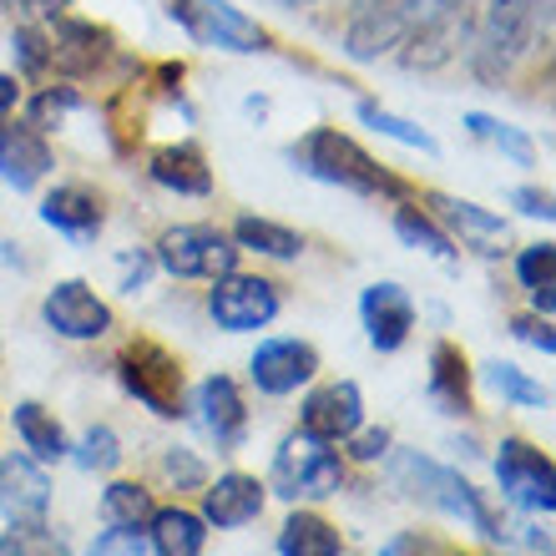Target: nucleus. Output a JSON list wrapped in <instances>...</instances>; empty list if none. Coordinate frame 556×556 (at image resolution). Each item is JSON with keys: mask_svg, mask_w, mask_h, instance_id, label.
I'll return each instance as SVG.
<instances>
[{"mask_svg": "<svg viewBox=\"0 0 556 556\" xmlns=\"http://www.w3.org/2000/svg\"><path fill=\"white\" fill-rule=\"evenodd\" d=\"M289 162L299 173L319 177L329 188L359 192V198H400V192H405V182H400L384 162H375L354 137L334 132V127H314L308 137H299V142L289 147Z\"/></svg>", "mask_w": 556, "mask_h": 556, "instance_id": "1", "label": "nucleus"}, {"mask_svg": "<svg viewBox=\"0 0 556 556\" xmlns=\"http://www.w3.org/2000/svg\"><path fill=\"white\" fill-rule=\"evenodd\" d=\"M395 481L410 491L420 506H435L440 516H451V521H460V527L481 531L485 542H506L511 531H506V521H501L491 506H485V496L476 491V485L460 476V470L451 466H435L430 455L420 451H400L395 455Z\"/></svg>", "mask_w": 556, "mask_h": 556, "instance_id": "2", "label": "nucleus"}, {"mask_svg": "<svg viewBox=\"0 0 556 556\" xmlns=\"http://www.w3.org/2000/svg\"><path fill=\"white\" fill-rule=\"evenodd\" d=\"M117 380L122 390L147 405L157 420H177L182 415V395H188V375L173 350H162L157 339H132L117 354Z\"/></svg>", "mask_w": 556, "mask_h": 556, "instance_id": "3", "label": "nucleus"}, {"mask_svg": "<svg viewBox=\"0 0 556 556\" xmlns=\"http://www.w3.org/2000/svg\"><path fill=\"white\" fill-rule=\"evenodd\" d=\"M339 485H344V460H339L334 445H324V440L293 430V435L274 451V470H268V491H274V496L329 501V496H339Z\"/></svg>", "mask_w": 556, "mask_h": 556, "instance_id": "4", "label": "nucleus"}, {"mask_svg": "<svg viewBox=\"0 0 556 556\" xmlns=\"http://www.w3.org/2000/svg\"><path fill=\"white\" fill-rule=\"evenodd\" d=\"M167 15L198 46H213V51H233V56L268 51V30L253 15L238 11L233 0H167Z\"/></svg>", "mask_w": 556, "mask_h": 556, "instance_id": "5", "label": "nucleus"}, {"mask_svg": "<svg viewBox=\"0 0 556 556\" xmlns=\"http://www.w3.org/2000/svg\"><path fill=\"white\" fill-rule=\"evenodd\" d=\"M552 0H491L481 21V41H476V72L481 81H501L516 66V56L536 36V15H546Z\"/></svg>", "mask_w": 556, "mask_h": 556, "instance_id": "6", "label": "nucleus"}, {"mask_svg": "<svg viewBox=\"0 0 556 556\" xmlns=\"http://www.w3.org/2000/svg\"><path fill=\"white\" fill-rule=\"evenodd\" d=\"M152 258L173 278H223L238 264V243L213 223H177L157 238Z\"/></svg>", "mask_w": 556, "mask_h": 556, "instance_id": "7", "label": "nucleus"}, {"mask_svg": "<svg viewBox=\"0 0 556 556\" xmlns=\"http://www.w3.org/2000/svg\"><path fill=\"white\" fill-rule=\"evenodd\" d=\"M278 283L274 278H258V274H223L213 278V289H207V319L218 324L223 334H258L264 324L278 319Z\"/></svg>", "mask_w": 556, "mask_h": 556, "instance_id": "8", "label": "nucleus"}, {"mask_svg": "<svg viewBox=\"0 0 556 556\" xmlns=\"http://www.w3.org/2000/svg\"><path fill=\"white\" fill-rule=\"evenodd\" d=\"M496 481H501V491H506V501H516L521 511L552 516L556 470L536 445H527V440H501L496 445Z\"/></svg>", "mask_w": 556, "mask_h": 556, "instance_id": "9", "label": "nucleus"}, {"mask_svg": "<svg viewBox=\"0 0 556 556\" xmlns=\"http://www.w3.org/2000/svg\"><path fill=\"white\" fill-rule=\"evenodd\" d=\"M41 319L51 334L61 339H76V344H87V339H102L112 334V308L106 299H97L91 283L81 278H61L56 289L41 299Z\"/></svg>", "mask_w": 556, "mask_h": 556, "instance_id": "10", "label": "nucleus"}, {"mask_svg": "<svg viewBox=\"0 0 556 556\" xmlns=\"http://www.w3.org/2000/svg\"><path fill=\"white\" fill-rule=\"evenodd\" d=\"M249 375L258 384V395L283 400L319 375V350L308 339H264L249 359Z\"/></svg>", "mask_w": 556, "mask_h": 556, "instance_id": "11", "label": "nucleus"}, {"mask_svg": "<svg viewBox=\"0 0 556 556\" xmlns=\"http://www.w3.org/2000/svg\"><path fill=\"white\" fill-rule=\"evenodd\" d=\"M365 425V395L354 380H334V384H319L304 395V410H299V430L324 445H339L350 440L354 430Z\"/></svg>", "mask_w": 556, "mask_h": 556, "instance_id": "12", "label": "nucleus"}, {"mask_svg": "<svg viewBox=\"0 0 556 556\" xmlns=\"http://www.w3.org/2000/svg\"><path fill=\"white\" fill-rule=\"evenodd\" d=\"M359 319H365V334L380 354L405 350V339H410V329H415L410 289H405V283H390V278L369 283V289L359 293Z\"/></svg>", "mask_w": 556, "mask_h": 556, "instance_id": "13", "label": "nucleus"}, {"mask_svg": "<svg viewBox=\"0 0 556 556\" xmlns=\"http://www.w3.org/2000/svg\"><path fill=\"white\" fill-rule=\"evenodd\" d=\"M264 501H268V485L258 476H243V470H228L218 476L213 485H203V521L218 531H243L264 516Z\"/></svg>", "mask_w": 556, "mask_h": 556, "instance_id": "14", "label": "nucleus"}, {"mask_svg": "<svg viewBox=\"0 0 556 556\" xmlns=\"http://www.w3.org/2000/svg\"><path fill=\"white\" fill-rule=\"evenodd\" d=\"M51 511V476L30 455L0 460V516L5 521H46Z\"/></svg>", "mask_w": 556, "mask_h": 556, "instance_id": "15", "label": "nucleus"}, {"mask_svg": "<svg viewBox=\"0 0 556 556\" xmlns=\"http://www.w3.org/2000/svg\"><path fill=\"white\" fill-rule=\"evenodd\" d=\"M198 425L218 440V451H238L249 440V405H243V390L228 375H207L198 384Z\"/></svg>", "mask_w": 556, "mask_h": 556, "instance_id": "16", "label": "nucleus"}, {"mask_svg": "<svg viewBox=\"0 0 556 556\" xmlns=\"http://www.w3.org/2000/svg\"><path fill=\"white\" fill-rule=\"evenodd\" d=\"M51 66L66 76H87L102 66V56L112 51V36L91 21H76V15H51Z\"/></svg>", "mask_w": 556, "mask_h": 556, "instance_id": "17", "label": "nucleus"}, {"mask_svg": "<svg viewBox=\"0 0 556 556\" xmlns=\"http://www.w3.org/2000/svg\"><path fill=\"white\" fill-rule=\"evenodd\" d=\"M41 218L56 228V233H66L72 243H91V238L102 233L106 223V207H102V192L81 188V182H66V188L46 192L41 203Z\"/></svg>", "mask_w": 556, "mask_h": 556, "instance_id": "18", "label": "nucleus"}, {"mask_svg": "<svg viewBox=\"0 0 556 556\" xmlns=\"http://www.w3.org/2000/svg\"><path fill=\"white\" fill-rule=\"evenodd\" d=\"M51 173V147L36 127H0V182L15 192H30Z\"/></svg>", "mask_w": 556, "mask_h": 556, "instance_id": "19", "label": "nucleus"}, {"mask_svg": "<svg viewBox=\"0 0 556 556\" xmlns=\"http://www.w3.org/2000/svg\"><path fill=\"white\" fill-rule=\"evenodd\" d=\"M147 173H152L157 188L177 192V198H207L213 192V167H207L198 142H173V147H162V152H152Z\"/></svg>", "mask_w": 556, "mask_h": 556, "instance_id": "20", "label": "nucleus"}, {"mask_svg": "<svg viewBox=\"0 0 556 556\" xmlns=\"http://www.w3.org/2000/svg\"><path fill=\"white\" fill-rule=\"evenodd\" d=\"M430 207L440 213L445 228H455V233L466 238L470 249L501 253V243H506V223H501L496 213H485V207L470 203V198H451V192H430Z\"/></svg>", "mask_w": 556, "mask_h": 556, "instance_id": "21", "label": "nucleus"}, {"mask_svg": "<svg viewBox=\"0 0 556 556\" xmlns=\"http://www.w3.org/2000/svg\"><path fill=\"white\" fill-rule=\"evenodd\" d=\"M147 527V552L157 556H203L207 546V521L188 506H157Z\"/></svg>", "mask_w": 556, "mask_h": 556, "instance_id": "22", "label": "nucleus"}, {"mask_svg": "<svg viewBox=\"0 0 556 556\" xmlns=\"http://www.w3.org/2000/svg\"><path fill=\"white\" fill-rule=\"evenodd\" d=\"M425 395L435 400L445 415H470V369H466V354L440 339L430 350V384Z\"/></svg>", "mask_w": 556, "mask_h": 556, "instance_id": "23", "label": "nucleus"}, {"mask_svg": "<svg viewBox=\"0 0 556 556\" xmlns=\"http://www.w3.org/2000/svg\"><path fill=\"white\" fill-rule=\"evenodd\" d=\"M15 435H21L30 460H41V466L72 455V440H66L61 420L46 410V405H36V400H21V405H15Z\"/></svg>", "mask_w": 556, "mask_h": 556, "instance_id": "24", "label": "nucleus"}, {"mask_svg": "<svg viewBox=\"0 0 556 556\" xmlns=\"http://www.w3.org/2000/svg\"><path fill=\"white\" fill-rule=\"evenodd\" d=\"M278 556H344V542L319 511H293L278 531Z\"/></svg>", "mask_w": 556, "mask_h": 556, "instance_id": "25", "label": "nucleus"}, {"mask_svg": "<svg viewBox=\"0 0 556 556\" xmlns=\"http://www.w3.org/2000/svg\"><path fill=\"white\" fill-rule=\"evenodd\" d=\"M228 238H233L238 249L264 253V258H299V253H304V238L293 233V228H283V223H274V218H253V213L238 218Z\"/></svg>", "mask_w": 556, "mask_h": 556, "instance_id": "26", "label": "nucleus"}, {"mask_svg": "<svg viewBox=\"0 0 556 556\" xmlns=\"http://www.w3.org/2000/svg\"><path fill=\"white\" fill-rule=\"evenodd\" d=\"M481 375L501 400H511V405H521V410H546V405H552V390L536 384L527 369L511 365V359H491V365H481Z\"/></svg>", "mask_w": 556, "mask_h": 556, "instance_id": "27", "label": "nucleus"}, {"mask_svg": "<svg viewBox=\"0 0 556 556\" xmlns=\"http://www.w3.org/2000/svg\"><path fill=\"white\" fill-rule=\"evenodd\" d=\"M395 233L410 243V249H425L430 258H440V264H455L460 258V249H455V238L440 228L425 207H395Z\"/></svg>", "mask_w": 556, "mask_h": 556, "instance_id": "28", "label": "nucleus"}, {"mask_svg": "<svg viewBox=\"0 0 556 556\" xmlns=\"http://www.w3.org/2000/svg\"><path fill=\"white\" fill-rule=\"evenodd\" d=\"M516 278H521V289L531 293V304L542 308V319H546V314H552V283H556V243L552 238L521 249V258H516Z\"/></svg>", "mask_w": 556, "mask_h": 556, "instance_id": "29", "label": "nucleus"}, {"mask_svg": "<svg viewBox=\"0 0 556 556\" xmlns=\"http://www.w3.org/2000/svg\"><path fill=\"white\" fill-rule=\"evenodd\" d=\"M152 511H157V501H152V491L137 485V481H112L102 491V521L106 527H147Z\"/></svg>", "mask_w": 556, "mask_h": 556, "instance_id": "30", "label": "nucleus"}, {"mask_svg": "<svg viewBox=\"0 0 556 556\" xmlns=\"http://www.w3.org/2000/svg\"><path fill=\"white\" fill-rule=\"evenodd\" d=\"M466 127H470V137H481V142L501 147V152H506L516 167H531V162H536V147H531V137L516 132L511 122L485 117V112H466Z\"/></svg>", "mask_w": 556, "mask_h": 556, "instance_id": "31", "label": "nucleus"}, {"mask_svg": "<svg viewBox=\"0 0 556 556\" xmlns=\"http://www.w3.org/2000/svg\"><path fill=\"white\" fill-rule=\"evenodd\" d=\"M359 122H365L369 132H380V137H395V142L415 147V152H440L435 137L425 132V127H415V122L395 117V112H384L380 102H359Z\"/></svg>", "mask_w": 556, "mask_h": 556, "instance_id": "32", "label": "nucleus"}, {"mask_svg": "<svg viewBox=\"0 0 556 556\" xmlns=\"http://www.w3.org/2000/svg\"><path fill=\"white\" fill-rule=\"evenodd\" d=\"M0 556H61V542L46 521H11L0 536Z\"/></svg>", "mask_w": 556, "mask_h": 556, "instance_id": "33", "label": "nucleus"}, {"mask_svg": "<svg viewBox=\"0 0 556 556\" xmlns=\"http://www.w3.org/2000/svg\"><path fill=\"white\" fill-rule=\"evenodd\" d=\"M122 460V440L112 425H91L87 435H81V445H76V466L81 470H117Z\"/></svg>", "mask_w": 556, "mask_h": 556, "instance_id": "34", "label": "nucleus"}, {"mask_svg": "<svg viewBox=\"0 0 556 556\" xmlns=\"http://www.w3.org/2000/svg\"><path fill=\"white\" fill-rule=\"evenodd\" d=\"M11 51H15V66L26 76H41L46 66H51V36H46L41 26H21L11 36Z\"/></svg>", "mask_w": 556, "mask_h": 556, "instance_id": "35", "label": "nucleus"}, {"mask_svg": "<svg viewBox=\"0 0 556 556\" xmlns=\"http://www.w3.org/2000/svg\"><path fill=\"white\" fill-rule=\"evenodd\" d=\"M162 476H167L177 491H203L207 485V466L188 451V445H173V451L162 455Z\"/></svg>", "mask_w": 556, "mask_h": 556, "instance_id": "36", "label": "nucleus"}, {"mask_svg": "<svg viewBox=\"0 0 556 556\" xmlns=\"http://www.w3.org/2000/svg\"><path fill=\"white\" fill-rule=\"evenodd\" d=\"M87 556H147V531L142 527H112L87 546Z\"/></svg>", "mask_w": 556, "mask_h": 556, "instance_id": "37", "label": "nucleus"}, {"mask_svg": "<svg viewBox=\"0 0 556 556\" xmlns=\"http://www.w3.org/2000/svg\"><path fill=\"white\" fill-rule=\"evenodd\" d=\"M76 106V91L72 87H51V91H41L36 102H30V127L41 132V127H61V117Z\"/></svg>", "mask_w": 556, "mask_h": 556, "instance_id": "38", "label": "nucleus"}, {"mask_svg": "<svg viewBox=\"0 0 556 556\" xmlns=\"http://www.w3.org/2000/svg\"><path fill=\"white\" fill-rule=\"evenodd\" d=\"M344 445H350L354 460L375 466V460H384V455H390V430H384V425H380V430H365V425H359V430H354Z\"/></svg>", "mask_w": 556, "mask_h": 556, "instance_id": "39", "label": "nucleus"}, {"mask_svg": "<svg viewBox=\"0 0 556 556\" xmlns=\"http://www.w3.org/2000/svg\"><path fill=\"white\" fill-rule=\"evenodd\" d=\"M152 264H157V258H152L147 249L127 253V258H122V289H127V293L147 289V278H152Z\"/></svg>", "mask_w": 556, "mask_h": 556, "instance_id": "40", "label": "nucleus"}, {"mask_svg": "<svg viewBox=\"0 0 556 556\" xmlns=\"http://www.w3.org/2000/svg\"><path fill=\"white\" fill-rule=\"evenodd\" d=\"M511 334H516V339H527L531 350H542V354H552V350H556L552 324H546V319H511Z\"/></svg>", "mask_w": 556, "mask_h": 556, "instance_id": "41", "label": "nucleus"}, {"mask_svg": "<svg viewBox=\"0 0 556 556\" xmlns=\"http://www.w3.org/2000/svg\"><path fill=\"white\" fill-rule=\"evenodd\" d=\"M511 203L521 207L527 218L552 223V192H546V188H516V192H511Z\"/></svg>", "mask_w": 556, "mask_h": 556, "instance_id": "42", "label": "nucleus"}, {"mask_svg": "<svg viewBox=\"0 0 556 556\" xmlns=\"http://www.w3.org/2000/svg\"><path fill=\"white\" fill-rule=\"evenodd\" d=\"M375 556H430V542H425L420 531H405V536H395V542L380 546Z\"/></svg>", "mask_w": 556, "mask_h": 556, "instance_id": "43", "label": "nucleus"}, {"mask_svg": "<svg viewBox=\"0 0 556 556\" xmlns=\"http://www.w3.org/2000/svg\"><path fill=\"white\" fill-rule=\"evenodd\" d=\"M15 106H21V81H15L11 72H0V122L11 117Z\"/></svg>", "mask_w": 556, "mask_h": 556, "instance_id": "44", "label": "nucleus"}, {"mask_svg": "<svg viewBox=\"0 0 556 556\" xmlns=\"http://www.w3.org/2000/svg\"><path fill=\"white\" fill-rule=\"evenodd\" d=\"M26 5H36L41 15H66V5H72V0H26Z\"/></svg>", "mask_w": 556, "mask_h": 556, "instance_id": "45", "label": "nucleus"}, {"mask_svg": "<svg viewBox=\"0 0 556 556\" xmlns=\"http://www.w3.org/2000/svg\"><path fill=\"white\" fill-rule=\"evenodd\" d=\"M455 556H470V552H455Z\"/></svg>", "mask_w": 556, "mask_h": 556, "instance_id": "46", "label": "nucleus"}]
</instances>
